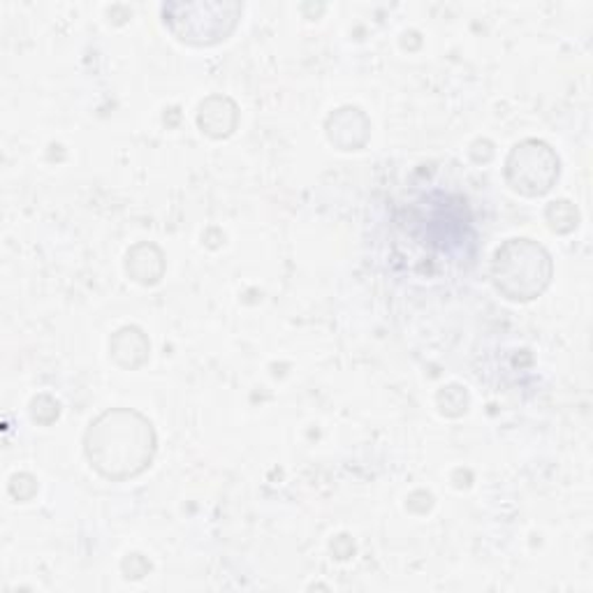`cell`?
I'll return each mask as SVG.
<instances>
[{
    "mask_svg": "<svg viewBox=\"0 0 593 593\" xmlns=\"http://www.w3.org/2000/svg\"><path fill=\"white\" fill-rule=\"evenodd\" d=\"M200 125L211 138H228L237 125V107L228 98H209L200 107Z\"/></svg>",
    "mask_w": 593,
    "mask_h": 593,
    "instance_id": "cell-5",
    "label": "cell"
},
{
    "mask_svg": "<svg viewBox=\"0 0 593 593\" xmlns=\"http://www.w3.org/2000/svg\"><path fill=\"white\" fill-rule=\"evenodd\" d=\"M547 221H549V228H552L554 232H570V230H575L578 223H580V213L578 209L561 200V202H552L547 209Z\"/></svg>",
    "mask_w": 593,
    "mask_h": 593,
    "instance_id": "cell-8",
    "label": "cell"
},
{
    "mask_svg": "<svg viewBox=\"0 0 593 593\" xmlns=\"http://www.w3.org/2000/svg\"><path fill=\"white\" fill-rule=\"evenodd\" d=\"M112 353L121 366L135 369V366L144 364V360L149 355V343L140 329L125 327L112 339Z\"/></svg>",
    "mask_w": 593,
    "mask_h": 593,
    "instance_id": "cell-6",
    "label": "cell"
},
{
    "mask_svg": "<svg viewBox=\"0 0 593 593\" xmlns=\"http://www.w3.org/2000/svg\"><path fill=\"white\" fill-rule=\"evenodd\" d=\"M149 249H151V244H140V246H135L133 251H130V255H128V272L135 276V281L144 283V285L156 283L163 276V255H161V251L156 249L151 257H146Z\"/></svg>",
    "mask_w": 593,
    "mask_h": 593,
    "instance_id": "cell-7",
    "label": "cell"
},
{
    "mask_svg": "<svg viewBox=\"0 0 593 593\" xmlns=\"http://www.w3.org/2000/svg\"><path fill=\"white\" fill-rule=\"evenodd\" d=\"M179 12H184L188 19H179V17H169L165 19L169 29L179 35V40L190 42V45H213V42L226 40L234 26H237V17L241 12L239 6H232L226 14H221L218 19H209L207 14L211 12V6H205V17H193L188 12L186 6H174Z\"/></svg>",
    "mask_w": 593,
    "mask_h": 593,
    "instance_id": "cell-4",
    "label": "cell"
},
{
    "mask_svg": "<svg viewBox=\"0 0 593 593\" xmlns=\"http://www.w3.org/2000/svg\"><path fill=\"white\" fill-rule=\"evenodd\" d=\"M156 433L149 420L133 410H109L86 433L91 466L109 480L140 475L153 459Z\"/></svg>",
    "mask_w": 593,
    "mask_h": 593,
    "instance_id": "cell-1",
    "label": "cell"
},
{
    "mask_svg": "<svg viewBox=\"0 0 593 593\" xmlns=\"http://www.w3.org/2000/svg\"><path fill=\"white\" fill-rule=\"evenodd\" d=\"M496 290L513 301H529L552 281V257L531 239H510L494 257Z\"/></svg>",
    "mask_w": 593,
    "mask_h": 593,
    "instance_id": "cell-2",
    "label": "cell"
},
{
    "mask_svg": "<svg viewBox=\"0 0 593 593\" xmlns=\"http://www.w3.org/2000/svg\"><path fill=\"white\" fill-rule=\"evenodd\" d=\"M505 179L526 197H540L559 179V158L545 142L526 140L513 149L505 163Z\"/></svg>",
    "mask_w": 593,
    "mask_h": 593,
    "instance_id": "cell-3",
    "label": "cell"
}]
</instances>
